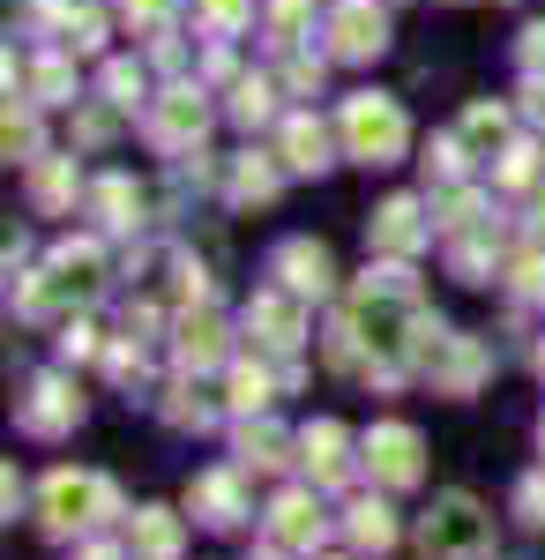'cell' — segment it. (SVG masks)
<instances>
[{
	"mask_svg": "<svg viewBox=\"0 0 545 560\" xmlns=\"http://www.w3.org/2000/svg\"><path fill=\"white\" fill-rule=\"evenodd\" d=\"M531 120L545 128V83H531Z\"/></svg>",
	"mask_w": 545,
	"mask_h": 560,
	"instance_id": "836d02e7",
	"label": "cell"
},
{
	"mask_svg": "<svg viewBox=\"0 0 545 560\" xmlns=\"http://www.w3.org/2000/svg\"><path fill=\"white\" fill-rule=\"evenodd\" d=\"M127 15H135V23H165L172 15V0H120Z\"/></svg>",
	"mask_w": 545,
	"mask_h": 560,
	"instance_id": "1f68e13d",
	"label": "cell"
},
{
	"mask_svg": "<svg viewBox=\"0 0 545 560\" xmlns=\"http://www.w3.org/2000/svg\"><path fill=\"white\" fill-rule=\"evenodd\" d=\"M232 404H240V411H262V404H269V374H262V366H240V374H232Z\"/></svg>",
	"mask_w": 545,
	"mask_h": 560,
	"instance_id": "7402d4cb",
	"label": "cell"
},
{
	"mask_svg": "<svg viewBox=\"0 0 545 560\" xmlns=\"http://www.w3.org/2000/svg\"><path fill=\"white\" fill-rule=\"evenodd\" d=\"M344 530H351L359 553H389V546H396V516H389L381 501H359V509L344 516Z\"/></svg>",
	"mask_w": 545,
	"mask_h": 560,
	"instance_id": "e0dca14e",
	"label": "cell"
},
{
	"mask_svg": "<svg viewBox=\"0 0 545 560\" xmlns=\"http://www.w3.org/2000/svg\"><path fill=\"white\" fill-rule=\"evenodd\" d=\"M538 374H545V351H538Z\"/></svg>",
	"mask_w": 545,
	"mask_h": 560,
	"instance_id": "d590c367",
	"label": "cell"
},
{
	"mask_svg": "<svg viewBox=\"0 0 545 560\" xmlns=\"http://www.w3.org/2000/svg\"><path fill=\"white\" fill-rule=\"evenodd\" d=\"M269 538L292 546V553H306V546L322 538V509H314V493H277V509H269Z\"/></svg>",
	"mask_w": 545,
	"mask_h": 560,
	"instance_id": "30bf717a",
	"label": "cell"
},
{
	"mask_svg": "<svg viewBox=\"0 0 545 560\" xmlns=\"http://www.w3.org/2000/svg\"><path fill=\"white\" fill-rule=\"evenodd\" d=\"M97 284H105V255H97L90 240H76V247H60V255H53V277H45L23 306L45 314L53 300H97Z\"/></svg>",
	"mask_w": 545,
	"mask_h": 560,
	"instance_id": "277c9868",
	"label": "cell"
},
{
	"mask_svg": "<svg viewBox=\"0 0 545 560\" xmlns=\"http://www.w3.org/2000/svg\"><path fill=\"white\" fill-rule=\"evenodd\" d=\"M344 142H351V158H359V165H396V158H404V142H411V120H404V105H396V97L359 90V97H344Z\"/></svg>",
	"mask_w": 545,
	"mask_h": 560,
	"instance_id": "7a4b0ae2",
	"label": "cell"
},
{
	"mask_svg": "<svg viewBox=\"0 0 545 560\" xmlns=\"http://www.w3.org/2000/svg\"><path fill=\"white\" fill-rule=\"evenodd\" d=\"M247 329L262 351H292L299 337H306V314H299V292H262V300L247 306Z\"/></svg>",
	"mask_w": 545,
	"mask_h": 560,
	"instance_id": "52a82bcc",
	"label": "cell"
},
{
	"mask_svg": "<svg viewBox=\"0 0 545 560\" xmlns=\"http://www.w3.org/2000/svg\"><path fill=\"white\" fill-rule=\"evenodd\" d=\"M210 128V105H202V90H172L165 105H158V142L165 150H187V142H202Z\"/></svg>",
	"mask_w": 545,
	"mask_h": 560,
	"instance_id": "9c48e42d",
	"label": "cell"
},
{
	"mask_svg": "<svg viewBox=\"0 0 545 560\" xmlns=\"http://www.w3.org/2000/svg\"><path fill=\"white\" fill-rule=\"evenodd\" d=\"M299 448H306V471H314V486H336V478L351 471V456H344V427H306L299 433Z\"/></svg>",
	"mask_w": 545,
	"mask_h": 560,
	"instance_id": "4fadbf2b",
	"label": "cell"
},
{
	"mask_svg": "<svg viewBox=\"0 0 545 560\" xmlns=\"http://www.w3.org/2000/svg\"><path fill=\"white\" fill-rule=\"evenodd\" d=\"M285 165H292V173H322V165H329L322 120H292V128H285Z\"/></svg>",
	"mask_w": 545,
	"mask_h": 560,
	"instance_id": "d6986e66",
	"label": "cell"
},
{
	"mask_svg": "<svg viewBox=\"0 0 545 560\" xmlns=\"http://www.w3.org/2000/svg\"><path fill=\"white\" fill-rule=\"evenodd\" d=\"M97 202H105V210H113V224H127V210H135V202H142V195H135V187H127V179H105V187H97Z\"/></svg>",
	"mask_w": 545,
	"mask_h": 560,
	"instance_id": "d4e9b609",
	"label": "cell"
},
{
	"mask_svg": "<svg viewBox=\"0 0 545 560\" xmlns=\"http://www.w3.org/2000/svg\"><path fill=\"white\" fill-rule=\"evenodd\" d=\"M486 366H494V351H486V345H471V337H463V345L449 351V359H433V382L449 388V396H471Z\"/></svg>",
	"mask_w": 545,
	"mask_h": 560,
	"instance_id": "2e32d148",
	"label": "cell"
},
{
	"mask_svg": "<svg viewBox=\"0 0 545 560\" xmlns=\"http://www.w3.org/2000/svg\"><path fill=\"white\" fill-rule=\"evenodd\" d=\"M515 509L531 523H545V478H523V486H515Z\"/></svg>",
	"mask_w": 545,
	"mask_h": 560,
	"instance_id": "f546056e",
	"label": "cell"
},
{
	"mask_svg": "<svg viewBox=\"0 0 545 560\" xmlns=\"http://www.w3.org/2000/svg\"><path fill=\"white\" fill-rule=\"evenodd\" d=\"M232 113H240V120L254 128V120L269 113V83H247V90H240V105H232Z\"/></svg>",
	"mask_w": 545,
	"mask_h": 560,
	"instance_id": "4dcf8cb0",
	"label": "cell"
},
{
	"mask_svg": "<svg viewBox=\"0 0 545 560\" xmlns=\"http://www.w3.org/2000/svg\"><path fill=\"white\" fill-rule=\"evenodd\" d=\"M538 448H545V427H538Z\"/></svg>",
	"mask_w": 545,
	"mask_h": 560,
	"instance_id": "8d00e7d4",
	"label": "cell"
},
{
	"mask_svg": "<svg viewBox=\"0 0 545 560\" xmlns=\"http://www.w3.org/2000/svg\"><path fill=\"white\" fill-rule=\"evenodd\" d=\"M38 202H45V210L68 202V165H60V158H38Z\"/></svg>",
	"mask_w": 545,
	"mask_h": 560,
	"instance_id": "603a6c76",
	"label": "cell"
},
{
	"mask_svg": "<svg viewBox=\"0 0 545 560\" xmlns=\"http://www.w3.org/2000/svg\"><path fill=\"white\" fill-rule=\"evenodd\" d=\"M217 359H224V322L202 306L179 322V366H217Z\"/></svg>",
	"mask_w": 545,
	"mask_h": 560,
	"instance_id": "9a60e30c",
	"label": "cell"
},
{
	"mask_svg": "<svg viewBox=\"0 0 545 560\" xmlns=\"http://www.w3.org/2000/svg\"><path fill=\"white\" fill-rule=\"evenodd\" d=\"M31 150H38V128L8 113V158H31ZM31 165H38V158H31Z\"/></svg>",
	"mask_w": 545,
	"mask_h": 560,
	"instance_id": "f1b7e54d",
	"label": "cell"
},
{
	"mask_svg": "<svg viewBox=\"0 0 545 560\" xmlns=\"http://www.w3.org/2000/svg\"><path fill=\"white\" fill-rule=\"evenodd\" d=\"M419 456H426V441L411 427H396V419L367 433V471H374L381 486H419V471H426Z\"/></svg>",
	"mask_w": 545,
	"mask_h": 560,
	"instance_id": "5b68a950",
	"label": "cell"
},
{
	"mask_svg": "<svg viewBox=\"0 0 545 560\" xmlns=\"http://www.w3.org/2000/svg\"><path fill=\"white\" fill-rule=\"evenodd\" d=\"M463 135H471V142H501V135H508V120L494 113V105H478V113L463 120Z\"/></svg>",
	"mask_w": 545,
	"mask_h": 560,
	"instance_id": "cb8c5ba5",
	"label": "cell"
},
{
	"mask_svg": "<svg viewBox=\"0 0 545 560\" xmlns=\"http://www.w3.org/2000/svg\"><path fill=\"white\" fill-rule=\"evenodd\" d=\"M419 240H426V224H419V202H411V195L381 202V217H374V247L381 255H419Z\"/></svg>",
	"mask_w": 545,
	"mask_h": 560,
	"instance_id": "8fae6325",
	"label": "cell"
},
{
	"mask_svg": "<svg viewBox=\"0 0 545 560\" xmlns=\"http://www.w3.org/2000/svg\"><path fill=\"white\" fill-rule=\"evenodd\" d=\"M508 284H515V292H545V255H523L508 269Z\"/></svg>",
	"mask_w": 545,
	"mask_h": 560,
	"instance_id": "4316f807",
	"label": "cell"
},
{
	"mask_svg": "<svg viewBox=\"0 0 545 560\" xmlns=\"http://www.w3.org/2000/svg\"><path fill=\"white\" fill-rule=\"evenodd\" d=\"M195 509H202V523H240V478L232 471H210V478H195Z\"/></svg>",
	"mask_w": 545,
	"mask_h": 560,
	"instance_id": "ac0fdd59",
	"label": "cell"
},
{
	"mask_svg": "<svg viewBox=\"0 0 545 560\" xmlns=\"http://www.w3.org/2000/svg\"><path fill=\"white\" fill-rule=\"evenodd\" d=\"M329 45H336V60H374L381 45H389V15H381L374 0H344L329 15Z\"/></svg>",
	"mask_w": 545,
	"mask_h": 560,
	"instance_id": "8992f818",
	"label": "cell"
},
{
	"mask_svg": "<svg viewBox=\"0 0 545 560\" xmlns=\"http://www.w3.org/2000/svg\"><path fill=\"white\" fill-rule=\"evenodd\" d=\"M179 546H187V530H179L172 509H142L135 516V553L142 560H179Z\"/></svg>",
	"mask_w": 545,
	"mask_h": 560,
	"instance_id": "5bb4252c",
	"label": "cell"
},
{
	"mask_svg": "<svg viewBox=\"0 0 545 560\" xmlns=\"http://www.w3.org/2000/svg\"><path fill=\"white\" fill-rule=\"evenodd\" d=\"M277 269H285V292H299V300H306V292H329V247H314V240H292V247H285V255H277Z\"/></svg>",
	"mask_w": 545,
	"mask_h": 560,
	"instance_id": "7c38bea8",
	"label": "cell"
},
{
	"mask_svg": "<svg viewBox=\"0 0 545 560\" xmlns=\"http://www.w3.org/2000/svg\"><path fill=\"white\" fill-rule=\"evenodd\" d=\"M523 60H531V68H545V23L531 31V38H523Z\"/></svg>",
	"mask_w": 545,
	"mask_h": 560,
	"instance_id": "d6a6232c",
	"label": "cell"
},
{
	"mask_svg": "<svg viewBox=\"0 0 545 560\" xmlns=\"http://www.w3.org/2000/svg\"><path fill=\"white\" fill-rule=\"evenodd\" d=\"M232 195H240V202H269V195H277V173H269L262 158H247V165L232 173Z\"/></svg>",
	"mask_w": 545,
	"mask_h": 560,
	"instance_id": "44dd1931",
	"label": "cell"
},
{
	"mask_svg": "<svg viewBox=\"0 0 545 560\" xmlns=\"http://www.w3.org/2000/svg\"><path fill=\"white\" fill-rule=\"evenodd\" d=\"M494 546V516L471 501V493H441L419 523V553L426 560H486Z\"/></svg>",
	"mask_w": 545,
	"mask_h": 560,
	"instance_id": "6da1fadb",
	"label": "cell"
},
{
	"mask_svg": "<svg viewBox=\"0 0 545 560\" xmlns=\"http://www.w3.org/2000/svg\"><path fill=\"white\" fill-rule=\"evenodd\" d=\"M113 509H120V493L97 471H53L45 478V523L53 530H90V523H105Z\"/></svg>",
	"mask_w": 545,
	"mask_h": 560,
	"instance_id": "3957f363",
	"label": "cell"
},
{
	"mask_svg": "<svg viewBox=\"0 0 545 560\" xmlns=\"http://www.w3.org/2000/svg\"><path fill=\"white\" fill-rule=\"evenodd\" d=\"M76 419H83V396H76L68 382H53V374H45V382L31 388V404H23V433H38V441L68 433Z\"/></svg>",
	"mask_w": 545,
	"mask_h": 560,
	"instance_id": "ba28073f",
	"label": "cell"
},
{
	"mask_svg": "<svg viewBox=\"0 0 545 560\" xmlns=\"http://www.w3.org/2000/svg\"><path fill=\"white\" fill-rule=\"evenodd\" d=\"M83 560H120V553H113V546H90V553Z\"/></svg>",
	"mask_w": 545,
	"mask_h": 560,
	"instance_id": "e575fe53",
	"label": "cell"
},
{
	"mask_svg": "<svg viewBox=\"0 0 545 560\" xmlns=\"http://www.w3.org/2000/svg\"><path fill=\"white\" fill-rule=\"evenodd\" d=\"M202 15H210L217 31H240L247 23V0H202Z\"/></svg>",
	"mask_w": 545,
	"mask_h": 560,
	"instance_id": "83f0119b",
	"label": "cell"
},
{
	"mask_svg": "<svg viewBox=\"0 0 545 560\" xmlns=\"http://www.w3.org/2000/svg\"><path fill=\"white\" fill-rule=\"evenodd\" d=\"M285 448H292V441H285V433L269 427V419H247V427H240V456H247L254 471H269V464H285Z\"/></svg>",
	"mask_w": 545,
	"mask_h": 560,
	"instance_id": "ffe728a7",
	"label": "cell"
},
{
	"mask_svg": "<svg viewBox=\"0 0 545 560\" xmlns=\"http://www.w3.org/2000/svg\"><path fill=\"white\" fill-rule=\"evenodd\" d=\"M31 83H38V105H60V97H68V68H60V60H45Z\"/></svg>",
	"mask_w": 545,
	"mask_h": 560,
	"instance_id": "484cf974",
	"label": "cell"
}]
</instances>
